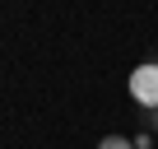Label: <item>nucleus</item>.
I'll use <instances>...</instances> for the list:
<instances>
[{"instance_id":"1","label":"nucleus","mask_w":158,"mask_h":149,"mask_svg":"<svg viewBox=\"0 0 158 149\" xmlns=\"http://www.w3.org/2000/svg\"><path fill=\"white\" fill-rule=\"evenodd\" d=\"M130 98L149 112H158V61H144L130 70Z\"/></svg>"},{"instance_id":"2","label":"nucleus","mask_w":158,"mask_h":149,"mask_svg":"<svg viewBox=\"0 0 158 149\" xmlns=\"http://www.w3.org/2000/svg\"><path fill=\"white\" fill-rule=\"evenodd\" d=\"M98 149H135V144H130L126 135H102V140H98Z\"/></svg>"}]
</instances>
